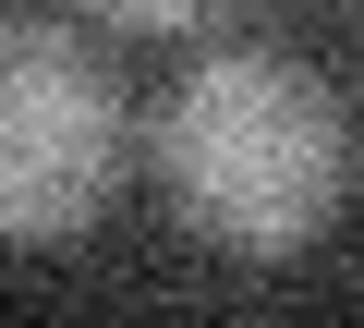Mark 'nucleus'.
Masks as SVG:
<instances>
[{"mask_svg": "<svg viewBox=\"0 0 364 328\" xmlns=\"http://www.w3.org/2000/svg\"><path fill=\"white\" fill-rule=\"evenodd\" d=\"M122 146H134L122 73L73 25H0V243L13 255L73 243L122 183Z\"/></svg>", "mask_w": 364, "mask_h": 328, "instance_id": "f03ea898", "label": "nucleus"}, {"mask_svg": "<svg viewBox=\"0 0 364 328\" xmlns=\"http://www.w3.org/2000/svg\"><path fill=\"white\" fill-rule=\"evenodd\" d=\"M146 146H158L170 219L255 268L304 255L352 195V110L328 97V73H304L279 49H207L158 97Z\"/></svg>", "mask_w": 364, "mask_h": 328, "instance_id": "f257e3e1", "label": "nucleus"}, {"mask_svg": "<svg viewBox=\"0 0 364 328\" xmlns=\"http://www.w3.org/2000/svg\"><path fill=\"white\" fill-rule=\"evenodd\" d=\"M85 13H109V25H146V37H182V25H219L231 0H85Z\"/></svg>", "mask_w": 364, "mask_h": 328, "instance_id": "7ed1b4c3", "label": "nucleus"}]
</instances>
